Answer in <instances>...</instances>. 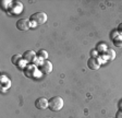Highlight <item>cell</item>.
<instances>
[{"instance_id": "6da1fadb", "label": "cell", "mask_w": 122, "mask_h": 118, "mask_svg": "<svg viewBox=\"0 0 122 118\" xmlns=\"http://www.w3.org/2000/svg\"><path fill=\"white\" fill-rule=\"evenodd\" d=\"M49 108L52 112H59L63 107V98L60 96H53L49 100Z\"/></svg>"}, {"instance_id": "7a4b0ae2", "label": "cell", "mask_w": 122, "mask_h": 118, "mask_svg": "<svg viewBox=\"0 0 122 118\" xmlns=\"http://www.w3.org/2000/svg\"><path fill=\"white\" fill-rule=\"evenodd\" d=\"M30 21L34 22L36 25H41V24H44L47 21V14L43 11H38V12H35L30 16Z\"/></svg>"}, {"instance_id": "3957f363", "label": "cell", "mask_w": 122, "mask_h": 118, "mask_svg": "<svg viewBox=\"0 0 122 118\" xmlns=\"http://www.w3.org/2000/svg\"><path fill=\"white\" fill-rule=\"evenodd\" d=\"M38 70L41 72V73H45V75H48L52 71V64H51L49 60H44L39 66H38Z\"/></svg>"}, {"instance_id": "277c9868", "label": "cell", "mask_w": 122, "mask_h": 118, "mask_svg": "<svg viewBox=\"0 0 122 118\" xmlns=\"http://www.w3.org/2000/svg\"><path fill=\"white\" fill-rule=\"evenodd\" d=\"M30 27V21L27 19H20L16 22V28L20 31H27Z\"/></svg>"}, {"instance_id": "5b68a950", "label": "cell", "mask_w": 122, "mask_h": 118, "mask_svg": "<svg viewBox=\"0 0 122 118\" xmlns=\"http://www.w3.org/2000/svg\"><path fill=\"white\" fill-rule=\"evenodd\" d=\"M9 9H10V12L12 13V14H21V12H22V10H23V5L21 2L15 1V2L10 3Z\"/></svg>"}, {"instance_id": "8992f818", "label": "cell", "mask_w": 122, "mask_h": 118, "mask_svg": "<svg viewBox=\"0 0 122 118\" xmlns=\"http://www.w3.org/2000/svg\"><path fill=\"white\" fill-rule=\"evenodd\" d=\"M37 70H38V68H36L35 64H27V66L24 68V75L28 78H33L36 75Z\"/></svg>"}, {"instance_id": "52a82bcc", "label": "cell", "mask_w": 122, "mask_h": 118, "mask_svg": "<svg viewBox=\"0 0 122 118\" xmlns=\"http://www.w3.org/2000/svg\"><path fill=\"white\" fill-rule=\"evenodd\" d=\"M87 67L91 70H97L100 67V61L99 59L96 57H91V58L87 60Z\"/></svg>"}, {"instance_id": "ba28073f", "label": "cell", "mask_w": 122, "mask_h": 118, "mask_svg": "<svg viewBox=\"0 0 122 118\" xmlns=\"http://www.w3.org/2000/svg\"><path fill=\"white\" fill-rule=\"evenodd\" d=\"M35 106L38 109H46V108L49 106V101L45 97H39L36 100Z\"/></svg>"}, {"instance_id": "9c48e42d", "label": "cell", "mask_w": 122, "mask_h": 118, "mask_svg": "<svg viewBox=\"0 0 122 118\" xmlns=\"http://www.w3.org/2000/svg\"><path fill=\"white\" fill-rule=\"evenodd\" d=\"M36 53L35 51H33V50H26L24 54L22 55V57H23V59L25 60L26 62H33L34 60H35V58H36Z\"/></svg>"}, {"instance_id": "30bf717a", "label": "cell", "mask_w": 122, "mask_h": 118, "mask_svg": "<svg viewBox=\"0 0 122 118\" xmlns=\"http://www.w3.org/2000/svg\"><path fill=\"white\" fill-rule=\"evenodd\" d=\"M36 55H37V57L39 59H44V60H47V58H48V53L46 50H44V49L38 50L37 53H36Z\"/></svg>"}, {"instance_id": "8fae6325", "label": "cell", "mask_w": 122, "mask_h": 118, "mask_svg": "<svg viewBox=\"0 0 122 118\" xmlns=\"http://www.w3.org/2000/svg\"><path fill=\"white\" fill-rule=\"evenodd\" d=\"M113 44L114 46L117 47H122V36H117V37H114L113 38Z\"/></svg>"}, {"instance_id": "7c38bea8", "label": "cell", "mask_w": 122, "mask_h": 118, "mask_svg": "<svg viewBox=\"0 0 122 118\" xmlns=\"http://www.w3.org/2000/svg\"><path fill=\"white\" fill-rule=\"evenodd\" d=\"M22 58H23V57L21 56V55H14V56H12V59H11V61H12L13 64H18L19 61H20Z\"/></svg>"}, {"instance_id": "4fadbf2b", "label": "cell", "mask_w": 122, "mask_h": 118, "mask_svg": "<svg viewBox=\"0 0 122 118\" xmlns=\"http://www.w3.org/2000/svg\"><path fill=\"white\" fill-rule=\"evenodd\" d=\"M107 54H108V57H109L110 60H112V59L116 57V53H114L113 49L109 48V49H107Z\"/></svg>"}, {"instance_id": "5bb4252c", "label": "cell", "mask_w": 122, "mask_h": 118, "mask_svg": "<svg viewBox=\"0 0 122 118\" xmlns=\"http://www.w3.org/2000/svg\"><path fill=\"white\" fill-rule=\"evenodd\" d=\"M117 31H118V33H119L120 35L122 36V22H121V23L119 24V25H118V28H117Z\"/></svg>"}, {"instance_id": "9a60e30c", "label": "cell", "mask_w": 122, "mask_h": 118, "mask_svg": "<svg viewBox=\"0 0 122 118\" xmlns=\"http://www.w3.org/2000/svg\"><path fill=\"white\" fill-rule=\"evenodd\" d=\"M116 118H122V109H119L116 114Z\"/></svg>"}]
</instances>
